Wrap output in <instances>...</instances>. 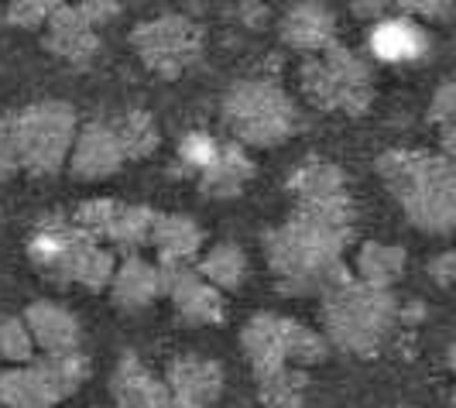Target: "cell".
Listing matches in <instances>:
<instances>
[{
	"label": "cell",
	"instance_id": "38",
	"mask_svg": "<svg viewBox=\"0 0 456 408\" xmlns=\"http://www.w3.org/2000/svg\"><path fill=\"white\" fill-rule=\"evenodd\" d=\"M159 408H183V405H175V402H172V398H165V402H161Z\"/></svg>",
	"mask_w": 456,
	"mask_h": 408
},
{
	"label": "cell",
	"instance_id": "17",
	"mask_svg": "<svg viewBox=\"0 0 456 408\" xmlns=\"http://www.w3.org/2000/svg\"><path fill=\"white\" fill-rule=\"evenodd\" d=\"M281 42L305 55H320L337 45V18L320 0H298L281 18Z\"/></svg>",
	"mask_w": 456,
	"mask_h": 408
},
{
	"label": "cell",
	"instance_id": "21",
	"mask_svg": "<svg viewBox=\"0 0 456 408\" xmlns=\"http://www.w3.org/2000/svg\"><path fill=\"white\" fill-rule=\"evenodd\" d=\"M148 248L159 250V261H196L203 250V227L183 213H155Z\"/></svg>",
	"mask_w": 456,
	"mask_h": 408
},
{
	"label": "cell",
	"instance_id": "39",
	"mask_svg": "<svg viewBox=\"0 0 456 408\" xmlns=\"http://www.w3.org/2000/svg\"><path fill=\"white\" fill-rule=\"evenodd\" d=\"M117 4H120V7H124V4H134V0H117Z\"/></svg>",
	"mask_w": 456,
	"mask_h": 408
},
{
	"label": "cell",
	"instance_id": "19",
	"mask_svg": "<svg viewBox=\"0 0 456 408\" xmlns=\"http://www.w3.org/2000/svg\"><path fill=\"white\" fill-rule=\"evenodd\" d=\"M251 175H254V161L248 159L244 144H237V141H220L216 159L209 161L203 172L196 175V182H200V192H203V196L230 200V196H240V192L248 189Z\"/></svg>",
	"mask_w": 456,
	"mask_h": 408
},
{
	"label": "cell",
	"instance_id": "25",
	"mask_svg": "<svg viewBox=\"0 0 456 408\" xmlns=\"http://www.w3.org/2000/svg\"><path fill=\"white\" fill-rule=\"evenodd\" d=\"M405 250L391 248V244H378L367 241L364 248L354 257V278L364 285H378V289H395L405 274Z\"/></svg>",
	"mask_w": 456,
	"mask_h": 408
},
{
	"label": "cell",
	"instance_id": "1",
	"mask_svg": "<svg viewBox=\"0 0 456 408\" xmlns=\"http://www.w3.org/2000/svg\"><path fill=\"white\" fill-rule=\"evenodd\" d=\"M357 233L350 196L326 203H296V213L265 237V254L285 295H322L346 278L343 250Z\"/></svg>",
	"mask_w": 456,
	"mask_h": 408
},
{
	"label": "cell",
	"instance_id": "31",
	"mask_svg": "<svg viewBox=\"0 0 456 408\" xmlns=\"http://www.w3.org/2000/svg\"><path fill=\"white\" fill-rule=\"evenodd\" d=\"M429 120L439 127V144H443V155L453 159L456 151V86L453 83H443L433 96V107H429Z\"/></svg>",
	"mask_w": 456,
	"mask_h": 408
},
{
	"label": "cell",
	"instance_id": "20",
	"mask_svg": "<svg viewBox=\"0 0 456 408\" xmlns=\"http://www.w3.org/2000/svg\"><path fill=\"white\" fill-rule=\"evenodd\" d=\"M0 405L4 408H55L59 395L35 361L7 363L0 371Z\"/></svg>",
	"mask_w": 456,
	"mask_h": 408
},
{
	"label": "cell",
	"instance_id": "3",
	"mask_svg": "<svg viewBox=\"0 0 456 408\" xmlns=\"http://www.w3.org/2000/svg\"><path fill=\"white\" fill-rule=\"evenodd\" d=\"M322 298V326H326V343L340 347L346 354L370 357L378 354L398 326V298L391 289L364 285L354 274L340 278L333 289H326Z\"/></svg>",
	"mask_w": 456,
	"mask_h": 408
},
{
	"label": "cell",
	"instance_id": "9",
	"mask_svg": "<svg viewBox=\"0 0 456 408\" xmlns=\"http://www.w3.org/2000/svg\"><path fill=\"white\" fill-rule=\"evenodd\" d=\"M161 268V295H168L175 319L183 326H213L224 322V292H216L200 272L192 268V261H159Z\"/></svg>",
	"mask_w": 456,
	"mask_h": 408
},
{
	"label": "cell",
	"instance_id": "27",
	"mask_svg": "<svg viewBox=\"0 0 456 408\" xmlns=\"http://www.w3.org/2000/svg\"><path fill=\"white\" fill-rule=\"evenodd\" d=\"M110 127H114L124 161H141L148 155H155V148L161 141L159 124L148 110H124V114L110 117Z\"/></svg>",
	"mask_w": 456,
	"mask_h": 408
},
{
	"label": "cell",
	"instance_id": "30",
	"mask_svg": "<svg viewBox=\"0 0 456 408\" xmlns=\"http://www.w3.org/2000/svg\"><path fill=\"white\" fill-rule=\"evenodd\" d=\"M35 340L28 333L21 316L0 319V363H28L35 361Z\"/></svg>",
	"mask_w": 456,
	"mask_h": 408
},
{
	"label": "cell",
	"instance_id": "22",
	"mask_svg": "<svg viewBox=\"0 0 456 408\" xmlns=\"http://www.w3.org/2000/svg\"><path fill=\"white\" fill-rule=\"evenodd\" d=\"M110 395H114L117 408H159L168 398L165 381H159L134 354L120 357L114 371V381H110Z\"/></svg>",
	"mask_w": 456,
	"mask_h": 408
},
{
	"label": "cell",
	"instance_id": "40",
	"mask_svg": "<svg viewBox=\"0 0 456 408\" xmlns=\"http://www.w3.org/2000/svg\"><path fill=\"white\" fill-rule=\"evenodd\" d=\"M0 21H4V7H0Z\"/></svg>",
	"mask_w": 456,
	"mask_h": 408
},
{
	"label": "cell",
	"instance_id": "35",
	"mask_svg": "<svg viewBox=\"0 0 456 408\" xmlns=\"http://www.w3.org/2000/svg\"><path fill=\"white\" fill-rule=\"evenodd\" d=\"M18 172V151H14V124L11 114L0 110V179Z\"/></svg>",
	"mask_w": 456,
	"mask_h": 408
},
{
	"label": "cell",
	"instance_id": "23",
	"mask_svg": "<svg viewBox=\"0 0 456 408\" xmlns=\"http://www.w3.org/2000/svg\"><path fill=\"white\" fill-rule=\"evenodd\" d=\"M192 268L216 292H240L244 282H248V274H251V261H248L244 248L224 241V244H213L209 250H200V257L192 261Z\"/></svg>",
	"mask_w": 456,
	"mask_h": 408
},
{
	"label": "cell",
	"instance_id": "14",
	"mask_svg": "<svg viewBox=\"0 0 456 408\" xmlns=\"http://www.w3.org/2000/svg\"><path fill=\"white\" fill-rule=\"evenodd\" d=\"M21 319L35 340V350H42V354H69V350H79V343H83L79 316L66 309L62 302L38 298L24 309Z\"/></svg>",
	"mask_w": 456,
	"mask_h": 408
},
{
	"label": "cell",
	"instance_id": "34",
	"mask_svg": "<svg viewBox=\"0 0 456 408\" xmlns=\"http://www.w3.org/2000/svg\"><path fill=\"white\" fill-rule=\"evenodd\" d=\"M391 7L405 18H422V21H446L453 11V0H391Z\"/></svg>",
	"mask_w": 456,
	"mask_h": 408
},
{
	"label": "cell",
	"instance_id": "32",
	"mask_svg": "<svg viewBox=\"0 0 456 408\" xmlns=\"http://www.w3.org/2000/svg\"><path fill=\"white\" fill-rule=\"evenodd\" d=\"M216 151H220V137L206 135V131H189V135L179 141V148H175V159H179V165L196 179L206 165L216 159Z\"/></svg>",
	"mask_w": 456,
	"mask_h": 408
},
{
	"label": "cell",
	"instance_id": "7",
	"mask_svg": "<svg viewBox=\"0 0 456 408\" xmlns=\"http://www.w3.org/2000/svg\"><path fill=\"white\" fill-rule=\"evenodd\" d=\"M137 59L161 79H175L185 69H192L203 55L200 28L183 14H161L151 21H141L131 35Z\"/></svg>",
	"mask_w": 456,
	"mask_h": 408
},
{
	"label": "cell",
	"instance_id": "15",
	"mask_svg": "<svg viewBox=\"0 0 456 408\" xmlns=\"http://www.w3.org/2000/svg\"><path fill=\"white\" fill-rule=\"evenodd\" d=\"M244 357L254 367V378H265L272 371L292 367L289 363V319L274 313H257L240 330Z\"/></svg>",
	"mask_w": 456,
	"mask_h": 408
},
{
	"label": "cell",
	"instance_id": "26",
	"mask_svg": "<svg viewBox=\"0 0 456 408\" xmlns=\"http://www.w3.org/2000/svg\"><path fill=\"white\" fill-rule=\"evenodd\" d=\"M114 268H117L114 250L103 248L100 241H93V237L83 233L79 248H76L72 261H69L66 282L69 285H83V289H90V292H100V289H107V285H110Z\"/></svg>",
	"mask_w": 456,
	"mask_h": 408
},
{
	"label": "cell",
	"instance_id": "5",
	"mask_svg": "<svg viewBox=\"0 0 456 408\" xmlns=\"http://www.w3.org/2000/svg\"><path fill=\"white\" fill-rule=\"evenodd\" d=\"M14 124V151L18 168L31 175H55L66 168L69 148L79 127L76 110L62 100H42L18 114H11Z\"/></svg>",
	"mask_w": 456,
	"mask_h": 408
},
{
	"label": "cell",
	"instance_id": "10",
	"mask_svg": "<svg viewBox=\"0 0 456 408\" xmlns=\"http://www.w3.org/2000/svg\"><path fill=\"white\" fill-rule=\"evenodd\" d=\"M120 165H124V155H120V144H117L114 127H110V117H103V120L96 117V120H86L83 127H76V137H72V148H69L66 159L72 179H107Z\"/></svg>",
	"mask_w": 456,
	"mask_h": 408
},
{
	"label": "cell",
	"instance_id": "36",
	"mask_svg": "<svg viewBox=\"0 0 456 408\" xmlns=\"http://www.w3.org/2000/svg\"><path fill=\"white\" fill-rule=\"evenodd\" d=\"M350 7H354V14H357L361 21H370V24L395 14L391 0H350Z\"/></svg>",
	"mask_w": 456,
	"mask_h": 408
},
{
	"label": "cell",
	"instance_id": "16",
	"mask_svg": "<svg viewBox=\"0 0 456 408\" xmlns=\"http://www.w3.org/2000/svg\"><path fill=\"white\" fill-rule=\"evenodd\" d=\"M83 241V230L76 227L66 216H48L38 227L31 230V241H28V257L35 261V268L55 282H66L69 261Z\"/></svg>",
	"mask_w": 456,
	"mask_h": 408
},
{
	"label": "cell",
	"instance_id": "8",
	"mask_svg": "<svg viewBox=\"0 0 456 408\" xmlns=\"http://www.w3.org/2000/svg\"><path fill=\"white\" fill-rule=\"evenodd\" d=\"M76 227L86 237L100 241L103 248L124 250V254H137L148 248L151 241V224H155V209L141 203H120V200H90L83 203L72 216Z\"/></svg>",
	"mask_w": 456,
	"mask_h": 408
},
{
	"label": "cell",
	"instance_id": "6",
	"mask_svg": "<svg viewBox=\"0 0 456 408\" xmlns=\"http://www.w3.org/2000/svg\"><path fill=\"white\" fill-rule=\"evenodd\" d=\"M302 93L333 114L361 117L374 100V76L370 66L350 48H326L320 55H309L302 66Z\"/></svg>",
	"mask_w": 456,
	"mask_h": 408
},
{
	"label": "cell",
	"instance_id": "24",
	"mask_svg": "<svg viewBox=\"0 0 456 408\" xmlns=\"http://www.w3.org/2000/svg\"><path fill=\"white\" fill-rule=\"evenodd\" d=\"M289 192L296 196V203H326V200H340L350 196L346 175L333 161L309 159L302 161L296 172L289 175Z\"/></svg>",
	"mask_w": 456,
	"mask_h": 408
},
{
	"label": "cell",
	"instance_id": "37",
	"mask_svg": "<svg viewBox=\"0 0 456 408\" xmlns=\"http://www.w3.org/2000/svg\"><path fill=\"white\" fill-rule=\"evenodd\" d=\"M453 268H456V257L450 250H443L436 261H429V274L436 278L439 289H450V285H453Z\"/></svg>",
	"mask_w": 456,
	"mask_h": 408
},
{
	"label": "cell",
	"instance_id": "28",
	"mask_svg": "<svg viewBox=\"0 0 456 408\" xmlns=\"http://www.w3.org/2000/svg\"><path fill=\"white\" fill-rule=\"evenodd\" d=\"M309 391V374L302 367H281L257 378V398L265 408H302Z\"/></svg>",
	"mask_w": 456,
	"mask_h": 408
},
{
	"label": "cell",
	"instance_id": "18",
	"mask_svg": "<svg viewBox=\"0 0 456 408\" xmlns=\"http://www.w3.org/2000/svg\"><path fill=\"white\" fill-rule=\"evenodd\" d=\"M107 289H110V298H114L117 309H124V313L148 309L161 295L159 261H144L141 254H127L124 261H117Z\"/></svg>",
	"mask_w": 456,
	"mask_h": 408
},
{
	"label": "cell",
	"instance_id": "12",
	"mask_svg": "<svg viewBox=\"0 0 456 408\" xmlns=\"http://www.w3.org/2000/svg\"><path fill=\"white\" fill-rule=\"evenodd\" d=\"M367 48L385 66H411V62H419V59L429 55V31L415 21V18L388 14V18L370 24Z\"/></svg>",
	"mask_w": 456,
	"mask_h": 408
},
{
	"label": "cell",
	"instance_id": "33",
	"mask_svg": "<svg viewBox=\"0 0 456 408\" xmlns=\"http://www.w3.org/2000/svg\"><path fill=\"white\" fill-rule=\"evenodd\" d=\"M69 0H11L4 7V21L14 28H45V21Z\"/></svg>",
	"mask_w": 456,
	"mask_h": 408
},
{
	"label": "cell",
	"instance_id": "29",
	"mask_svg": "<svg viewBox=\"0 0 456 408\" xmlns=\"http://www.w3.org/2000/svg\"><path fill=\"white\" fill-rule=\"evenodd\" d=\"M35 363L42 367V374L48 378L52 391L59 395V402H66L69 395H76L83 381L90 378V361L79 354V350H69V354H42L35 357Z\"/></svg>",
	"mask_w": 456,
	"mask_h": 408
},
{
	"label": "cell",
	"instance_id": "11",
	"mask_svg": "<svg viewBox=\"0 0 456 408\" xmlns=\"http://www.w3.org/2000/svg\"><path fill=\"white\" fill-rule=\"evenodd\" d=\"M165 391L183 408H213L224 395V367L209 357H175L165 371Z\"/></svg>",
	"mask_w": 456,
	"mask_h": 408
},
{
	"label": "cell",
	"instance_id": "13",
	"mask_svg": "<svg viewBox=\"0 0 456 408\" xmlns=\"http://www.w3.org/2000/svg\"><path fill=\"white\" fill-rule=\"evenodd\" d=\"M45 48L72 66H90L100 52V28L83 14L79 4H62L45 21Z\"/></svg>",
	"mask_w": 456,
	"mask_h": 408
},
{
	"label": "cell",
	"instance_id": "4",
	"mask_svg": "<svg viewBox=\"0 0 456 408\" xmlns=\"http://www.w3.org/2000/svg\"><path fill=\"white\" fill-rule=\"evenodd\" d=\"M224 120L237 144L274 148L302 127V114L292 96L274 79H240L224 96Z\"/></svg>",
	"mask_w": 456,
	"mask_h": 408
},
{
	"label": "cell",
	"instance_id": "2",
	"mask_svg": "<svg viewBox=\"0 0 456 408\" xmlns=\"http://www.w3.org/2000/svg\"><path fill=\"white\" fill-rule=\"evenodd\" d=\"M378 175L395 203L422 233H450L456 224V172L443 151L391 148L378 159Z\"/></svg>",
	"mask_w": 456,
	"mask_h": 408
}]
</instances>
